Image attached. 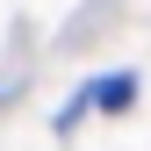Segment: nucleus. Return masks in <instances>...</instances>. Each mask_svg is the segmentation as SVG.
<instances>
[{"label":"nucleus","mask_w":151,"mask_h":151,"mask_svg":"<svg viewBox=\"0 0 151 151\" xmlns=\"http://www.w3.org/2000/svg\"><path fill=\"white\" fill-rule=\"evenodd\" d=\"M129 101H137V79H129V72H108V79H93V93L72 101L58 122H79V108H129Z\"/></svg>","instance_id":"f257e3e1"}]
</instances>
